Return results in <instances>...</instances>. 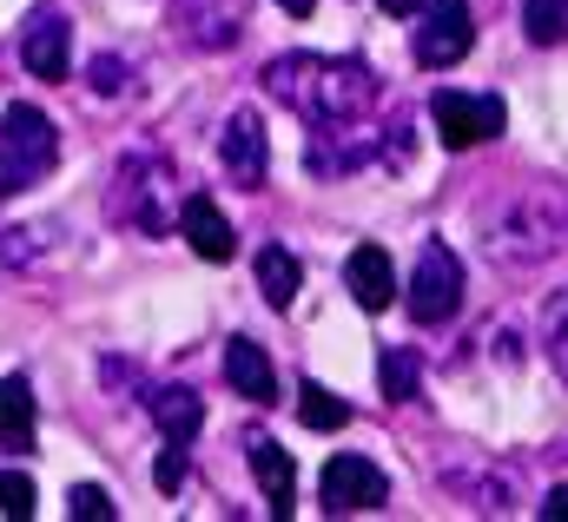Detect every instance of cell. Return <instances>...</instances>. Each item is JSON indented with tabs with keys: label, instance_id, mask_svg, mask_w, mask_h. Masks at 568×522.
Returning <instances> with one entry per match:
<instances>
[{
	"label": "cell",
	"instance_id": "6da1fadb",
	"mask_svg": "<svg viewBox=\"0 0 568 522\" xmlns=\"http://www.w3.org/2000/svg\"><path fill=\"white\" fill-rule=\"evenodd\" d=\"M265 93L284 100L311 127H357L377 113L384 80L364 60H331V53H278L265 67Z\"/></svg>",
	"mask_w": 568,
	"mask_h": 522
},
{
	"label": "cell",
	"instance_id": "7a4b0ae2",
	"mask_svg": "<svg viewBox=\"0 0 568 522\" xmlns=\"http://www.w3.org/2000/svg\"><path fill=\"white\" fill-rule=\"evenodd\" d=\"M106 212L120 219V225H133L145 239H165L172 225H179V172L165 165V159H126L120 172H113V199H106Z\"/></svg>",
	"mask_w": 568,
	"mask_h": 522
},
{
	"label": "cell",
	"instance_id": "3957f363",
	"mask_svg": "<svg viewBox=\"0 0 568 522\" xmlns=\"http://www.w3.org/2000/svg\"><path fill=\"white\" fill-rule=\"evenodd\" d=\"M60 165V132L40 107H7L0 113V199L33 192Z\"/></svg>",
	"mask_w": 568,
	"mask_h": 522
},
{
	"label": "cell",
	"instance_id": "277c9868",
	"mask_svg": "<svg viewBox=\"0 0 568 522\" xmlns=\"http://www.w3.org/2000/svg\"><path fill=\"white\" fill-rule=\"evenodd\" d=\"M429 120H436V139H443L449 152H469V145H483V139H496V132L509 127V107H503L496 93L443 87V93L429 100Z\"/></svg>",
	"mask_w": 568,
	"mask_h": 522
},
{
	"label": "cell",
	"instance_id": "5b68a950",
	"mask_svg": "<svg viewBox=\"0 0 568 522\" xmlns=\"http://www.w3.org/2000/svg\"><path fill=\"white\" fill-rule=\"evenodd\" d=\"M404 311L417 324H443L463 311V259L449 245H424V259L410 271V291H404Z\"/></svg>",
	"mask_w": 568,
	"mask_h": 522
},
{
	"label": "cell",
	"instance_id": "8992f818",
	"mask_svg": "<svg viewBox=\"0 0 568 522\" xmlns=\"http://www.w3.org/2000/svg\"><path fill=\"white\" fill-rule=\"evenodd\" d=\"M245 20H252V0H172V7H165V27H172L185 47H199V53L232 47V40L245 33Z\"/></svg>",
	"mask_w": 568,
	"mask_h": 522
},
{
	"label": "cell",
	"instance_id": "52a82bcc",
	"mask_svg": "<svg viewBox=\"0 0 568 522\" xmlns=\"http://www.w3.org/2000/svg\"><path fill=\"white\" fill-rule=\"evenodd\" d=\"M469 47H476L469 0H424V7H417V60H424L429 73L456 67Z\"/></svg>",
	"mask_w": 568,
	"mask_h": 522
},
{
	"label": "cell",
	"instance_id": "ba28073f",
	"mask_svg": "<svg viewBox=\"0 0 568 522\" xmlns=\"http://www.w3.org/2000/svg\"><path fill=\"white\" fill-rule=\"evenodd\" d=\"M317 490H324L331 516H357V510H384L390 503V476L371 456H331L324 476H317Z\"/></svg>",
	"mask_w": 568,
	"mask_h": 522
},
{
	"label": "cell",
	"instance_id": "9c48e42d",
	"mask_svg": "<svg viewBox=\"0 0 568 522\" xmlns=\"http://www.w3.org/2000/svg\"><path fill=\"white\" fill-rule=\"evenodd\" d=\"M219 165H225V179H232V185H245V192H258V185H265V172H272V145H265L258 113H245V107H239V113L225 120Z\"/></svg>",
	"mask_w": 568,
	"mask_h": 522
},
{
	"label": "cell",
	"instance_id": "30bf717a",
	"mask_svg": "<svg viewBox=\"0 0 568 522\" xmlns=\"http://www.w3.org/2000/svg\"><path fill=\"white\" fill-rule=\"evenodd\" d=\"M67 40H73L67 13H60V7H40V13L20 27V60H27V73H33V80H67Z\"/></svg>",
	"mask_w": 568,
	"mask_h": 522
},
{
	"label": "cell",
	"instance_id": "8fae6325",
	"mask_svg": "<svg viewBox=\"0 0 568 522\" xmlns=\"http://www.w3.org/2000/svg\"><path fill=\"white\" fill-rule=\"evenodd\" d=\"M179 239L212 264H225L232 252H239V232L225 225V212H219L205 192H185V199H179Z\"/></svg>",
	"mask_w": 568,
	"mask_h": 522
},
{
	"label": "cell",
	"instance_id": "7c38bea8",
	"mask_svg": "<svg viewBox=\"0 0 568 522\" xmlns=\"http://www.w3.org/2000/svg\"><path fill=\"white\" fill-rule=\"evenodd\" d=\"M245 456H252V476H258L272 516H291V503H297V470H291L284 443L278 436H265V430H252V436H245Z\"/></svg>",
	"mask_w": 568,
	"mask_h": 522
},
{
	"label": "cell",
	"instance_id": "4fadbf2b",
	"mask_svg": "<svg viewBox=\"0 0 568 522\" xmlns=\"http://www.w3.org/2000/svg\"><path fill=\"white\" fill-rule=\"evenodd\" d=\"M344 284H351V298L364 304V311H390V298H397V264L384 245H357L351 259H344Z\"/></svg>",
	"mask_w": 568,
	"mask_h": 522
},
{
	"label": "cell",
	"instance_id": "5bb4252c",
	"mask_svg": "<svg viewBox=\"0 0 568 522\" xmlns=\"http://www.w3.org/2000/svg\"><path fill=\"white\" fill-rule=\"evenodd\" d=\"M225 378H232V391L252 396V403H278V371H272L265 344H252V338L225 344Z\"/></svg>",
	"mask_w": 568,
	"mask_h": 522
},
{
	"label": "cell",
	"instance_id": "9a60e30c",
	"mask_svg": "<svg viewBox=\"0 0 568 522\" xmlns=\"http://www.w3.org/2000/svg\"><path fill=\"white\" fill-rule=\"evenodd\" d=\"M145 410H152V423L172 436V443H192L199 430H205V403L185 391V384H152V391L140 396Z\"/></svg>",
	"mask_w": 568,
	"mask_h": 522
},
{
	"label": "cell",
	"instance_id": "2e32d148",
	"mask_svg": "<svg viewBox=\"0 0 568 522\" xmlns=\"http://www.w3.org/2000/svg\"><path fill=\"white\" fill-rule=\"evenodd\" d=\"M297 284H304V264L291 259L284 245H265L258 252V291H265V304L272 311H291L297 304Z\"/></svg>",
	"mask_w": 568,
	"mask_h": 522
},
{
	"label": "cell",
	"instance_id": "e0dca14e",
	"mask_svg": "<svg viewBox=\"0 0 568 522\" xmlns=\"http://www.w3.org/2000/svg\"><path fill=\"white\" fill-rule=\"evenodd\" d=\"M0 443H13V450L33 443V384L27 378H0Z\"/></svg>",
	"mask_w": 568,
	"mask_h": 522
},
{
	"label": "cell",
	"instance_id": "ac0fdd59",
	"mask_svg": "<svg viewBox=\"0 0 568 522\" xmlns=\"http://www.w3.org/2000/svg\"><path fill=\"white\" fill-rule=\"evenodd\" d=\"M377 384L390 403H417L424 396V378H417V351H404V344H390L384 358H377Z\"/></svg>",
	"mask_w": 568,
	"mask_h": 522
},
{
	"label": "cell",
	"instance_id": "d6986e66",
	"mask_svg": "<svg viewBox=\"0 0 568 522\" xmlns=\"http://www.w3.org/2000/svg\"><path fill=\"white\" fill-rule=\"evenodd\" d=\"M297 416H304V430H344V423H351V403L331 396L324 384H304V391H297Z\"/></svg>",
	"mask_w": 568,
	"mask_h": 522
},
{
	"label": "cell",
	"instance_id": "ffe728a7",
	"mask_svg": "<svg viewBox=\"0 0 568 522\" xmlns=\"http://www.w3.org/2000/svg\"><path fill=\"white\" fill-rule=\"evenodd\" d=\"M523 33H529L536 47L568 40V0H523Z\"/></svg>",
	"mask_w": 568,
	"mask_h": 522
},
{
	"label": "cell",
	"instance_id": "44dd1931",
	"mask_svg": "<svg viewBox=\"0 0 568 522\" xmlns=\"http://www.w3.org/2000/svg\"><path fill=\"white\" fill-rule=\"evenodd\" d=\"M67 516L73 522H120V503H113L100 483H73V490H67Z\"/></svg>",
	"mask_w": 568,
	"mask_h": 522
},
{
	"label": "cell",
	"instance_id": "7402d4cb",
	"mask_svg": "<svg viewBox=\"0 0 568 522\" xmlns=\"http://www.w3.org/2000/svg\"><path fill=\"white\" fill-rule=\"evenodd\" d=\"M185 476H192L185 443H172V436H165V450H159V463H152V483H159L165 496H179V490H185Z\"/></svg>",
	"mask_w": 568,
	"mask_h": 522
},
{
	"label": "cell",
	"instance_id": "603a6c76",
	"mask_svg": "<svg viewBox=\"0 0 568 522\" xmlns=\"http://www.w3.org/2000/svg\"><path fill=\"white\" fill-rule=\"evenodd\" d=\"M0 516H13V522L33 516V483L20 470H0Z\"/></svg>",
	"mask_w": 568,
	"mask_h": 522
},
{
	"label": "cell",
	"instance_id": "cb8c5ba5",
	"mask_svg": "<svg viewBox=\"0 0 568 522\" xmlns=\"http://www.w3.org/2000/svg\"><path fill=\"white\" fill-rule=\"evenodd\" d=\"M120 87H126V67H120L113 53H100V60H93V93H120Z\"/></svg>",
	"mask_w": 568,
	"mask_h": 522
},
{
	"label": "cell",
	"instance_id": "d4e9b609",
	"mask_svg": "<svg viewBox=\"0 0 568 522\" xmlns=\"http://www.w3.org/2000/svg\"><path fill=\"white\" fill-rule=\"evenodd\" d=\"M542 522H568V483H556V490L542 496Z\"/></svg>",
	"mask_w": 568,
	"mask_h": 522
},
{
	"label": "cell",
	"instance_id": "484cf974",
	"mask_svg": "<svg viewBox=\"0 0 568 522\" xmlns=\"http://www.w3.org/2000/svg\"><path fill=\"white\" fill-rule=\"evenodd\" d=\"M549 364L568 378V331H556V338H549Z\"/></svg>",
	"mask_w": 568,
	"mask_h": 522
},
{
	"label": "cell",
	"instance_id": "4316f807",
	"mask_svg": "<svg viewBox=\"0 0 568 522\" xmlns=\"http://www.w3.org/2000/svg\"><path fill=\"white\" fill-rule=\"evenodd\" d=\"M284 13H291V20H311V13H317V0H278Z\"/></svg>",
	"mask_w": 568,
	"mask_h": 522
},
{
	"label": "cell",
	"instance_id": "83f0119b",
	"mask_svg": "<svg viewBox=\"0 0 568 522\" xmlns=\"http://www.w3.org/2000/svg\"><path fill=\"white\" fill-rule=\"evenodd\" d=\"M377 7H384V13H417L424 0H377Z\"/></svg>",
	"mask_w": 568,
	"mask_h": 522
}]
</instances>
